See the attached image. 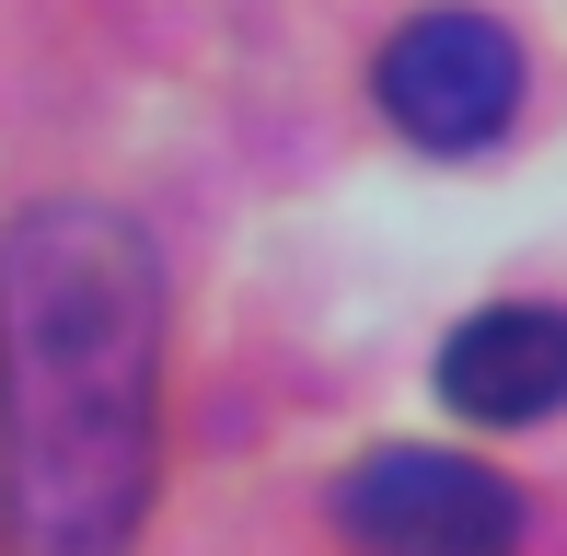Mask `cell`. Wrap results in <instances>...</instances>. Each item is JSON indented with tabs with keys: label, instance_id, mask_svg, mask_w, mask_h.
<instances>
[{
	"label": "cell",
	"instance_id": "6da1fadb",
	"mask_svg": "<svg viewBox=\"0 0 567 556\" xmlns=\"http://www.w3.org/2000/svg\"><path fill=\"white\" fill-rule=\"evenodd\" d=\"M163 464V256L105 197L0 233V545L127 556Z\"/></svg>",
	"mask_w": 567,
	"mask_h": 556
},
{
	"label": "cell",
	"instance_id": "7a4b0ae2",
	"mask_svg": "<svg viewBox=\"0 0 567 556\" xmlns=\"http://www.w3.org/2000/svg\"><path fill=\"white\" fill-rule=\"evenodd\" d=\"M337 522L359 556H522V498H509L498 464H463V452L394 441V452H359Z\"/></svg>",
	"mask_w": 567,
	"mask_h": 556
},
{
	"label": "cell",
	"instance_id": "3957f363",
	"mask_svg": "<svg viewBox=\"0 0 567 556\" xmlns=\"http://www.w3.org/2000/svg\"><path fill=\"white\" fill-rule=\"evenodd\" d=\"M371 93L417 151H486L522 116V47L486 12H417V23H394Z\"/></svg>",
	"mask_w": 567,
	"mask_h": 556
},
{
	"label": "cell",
	"instance_id": "277c9868",
	"mask_svg": "<svg viewBox=\"0 0 567 556\" xmlns=\"http://www.w3.org/2000/svg\"><path fill=\"white\" fill-rule=\"evenodd\" d=\"M441 394L475 429H533L567 406V313L556 301H486L475 325H452Z\"/></svg>",
	"mask_w": 567,
	"mask_h": 556
}]
</instances>
